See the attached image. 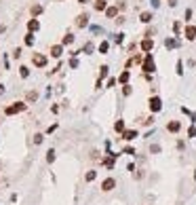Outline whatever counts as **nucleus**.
<instances>
[{"label": "nucleus", "instance_id": "23", "mask_svg": "<svg viewBox=\"0 0 196 205\" xmlns=\"http://www.w3.org/2000/svg\"><path fill=\"white\" fill-rule=\"evenodd\" d=\"M25 99H28V102H36V99H38V93H36V91H28V93H25Z\"/></svg>", "mask_w": 196, "mask_h": 205}, {"label": "nucleus", "instance_id": "30", "mask_svg": "<svg viewBox=\"0 0 196 205\" xmlns=\"http://www.w3.org/2000/svg\"><path fill=\"white\" fill-rule=\"evenodd\" d=\"M91 51H93V42H87V45L82 47V51H80V53H91Z\"/></svg>", "mask_w": 196, "mask_h": 205}, {"label": "nucleus", "instance_id": "35", "mask_svg": "<svg viewBox=\"0 0 196 205\" xmlns=\"http://www.w3.org/2000/svg\"><path fill=\"white\" fill-rule=\"evenodd\" d=\"M188 137H196V127H190L188 129Z\"/></svg>", "mask_w": 196, "mask_h": 205}, {"label": "nucleus", "instance_id": "16", "mask_svg": "<svg viewBox=\"0 0 196 205\" xmlns=\"http://www.w3.org/2000/svg\"><path fill=\"white\" fill-rule=\"evenodd\" d=\"M129 78H131V72L125 70V72H120V76H118V83L120 85H129Z\"/></svg>", "mask_w": 196, "mask_h": 205}, {"label": "nucleus", "instance_id": "12", "mask_svg": "<svg viewBox=\"0 0 196 205\" xmlns=\"http://www.w3.org/2000/svg\"><path fill=\"white\" fill-rule=\"evenodd\" d=\"M179 129H181V123H179V121H169V123H167V131L177 133Z\"/></svg>", "mask_w": 196, "mask_h": 205}, {"label": "nucleus", "instance_id": "34", "mask_svg": "<svg viewBox=\"0 0 196 205\" xmlns=\"http://www.w3.org/2000/svg\"><path fill=\"white\" fill-rule=\"evenodd\" d=\"M13 57H15V59H19V57H21V49H19V47L13 51Z\"/></svg>", "mask_w": 196, "mask_h": 205}, {"label": "nucleus", "instance_id": "22", "mask_svg": "<svg viewBox=\"0 0 196 205\" xmlns=\"http://www.w3.org/2000/svg\"><path fill=\"white\" fill-rule=\"evenodd\" d=\"M23 42H25L28 47H32V45H34V34H32V32H28L25 38H23Z\"/></svg>", "mask_w": 196, "mask_h": 205}, {"label": "nucleus", "instance_id": "43", "mask_svg": "<svg viewBox=\"0 0 196 205\" xmlns=\"http://www.w3.org/2000/svg\"><path fill=\"white\" fill-rule=\"evenodd\" d=\"M101 87H104V81H101V78H97V83H95V89H101Z\"/></svg>", "mask_w": 196, "mask_h": 205}, {"label": "nucleus", "instance_id": "28", "mask_svg": "<svg viewBox=\"0 0 196 205\" xmlns=\"http://www.w3.org/2000/svg\"><path fill=\"white\" fill-rule=\"evenodd\" d=\"M131 93H133V87H131V85H122V95H131Z\"/></svg>", "mask_w": 196, "mask_h": 205}, {"label": "nucleus", "instance_id": "31", "mask_svg": "<svg viewBox=\"0 0 196 205\" xmlns=\"http://www.w3.org/2000/svg\"><path fill=\"white\" fill-rule=\"evenodd\" d=\"M42 140H45L42 133H36V135H34V144H42Z\"/></svg>", "mask_w": 196, "mask_h": 205}, {"label": "nucleus", "instance_id": "20", "mask_svg": "<svg viewBox=\"0 0 196 205\" xmlns=\"http://www.w3.org/2000/svg\"><path fill=\"white\" fill-rule=\"evenodd\" d=\"M72 42H74V34H70V32L61 38V45H72Z\"/></svg>", "mask_w": 196, "mask_h": 205}, {"label": "nucleus", "instance_id": "3", "mask_svg": "<svg viewBox=\"0 0 196 205\" xmlns=\"http://www.w3.org/2000/svg\"><path fill=\"white\" fill-rule=\"evenodd\" d=\"M148 104H150V112H154V114H156V112H160V110H162V99H160L158 95H152Z\"/></svg>", "mask_w": 196, "mask_h": 205}, {"label": "nucleus", "instance_id": "38", "mask_svg": "<svg viewBox=\"0 0 196 205\" xmlns=\"http://www.w3.org/2000/svg\"><path fill=\"white\" fill-rule=\"evenodd\" d=\"M116 7H118V9H120V11H122V9H125V7H127V2H125V0H118V2H116Z\"/></svg>", "mask_w": 196, "mask_h": 205}, {"label": "nucleus", "instance_id": "32", "mask_svg": "<svg viewBox=\"0 0 196 205\" xmlns=\"http://www.w3.org/2000/svg\"><path fill=\"white\" fill-rule=\"evenodd\" d=\"M173 32H175V34L181 32V24H179V21H175V24H173Z\"/></svg>", "mask_w": 196, "mask_h": 205}, {"label": "nucleus", "instance_id": "25", "mask_svg": "<svg viewBox=\"0 0 196 205\" xmlns=\"http://www.w3.org/2000/svg\"><path fill=\"white\" fill-rule=\"evenodd\" d=\"M40 13H42V7H40V4H34V7H32V17H38Z\"/></svg>", "mask_w": 196, "mask_h": 205}, {"label": "nucleus", "instance_id": "11", "mask_svg": "<svg viewBox=\"0 0 196 205\" xmlns=\"http://www.w3.org/2000/svg\"><path fill=\"white\" fill-rule=\"evenodd\" d=\"M61 53H63V45H53V47H51V57L59 59V57H61Z\"/></svg>", "mask_w": 196, "mask_h": 205}, {"label": "nucleus", "instance_id": "7", "mask_svg": "<svg viewBox=\"0 0 196 205\" xmlns=\"http://www.w3.org/2000/svg\"><path fill=\"white\" fill-rule=\"evenodd\" d=\"M184 36L185 40H196V25H185V30H184Z\"/></svg>", "mask_w": 196, "mask_h": 205}, {"label": "nucleus", "instance_id": "5", "mask_svg": "<svg viewBox=\"0 0 196 205\" xmlns=\"http://www.w3.org/2000/svg\"><path fill=\"white\" fill-rule=\"evenodd\" d=\"M114 188H116L114 178H105V180L101 182V190H104V193H110V190H114Z\"/></svg>", "mask_w": 196, "mask_h": 205}, {"label": "nucleus", "instance_id": "49", "mask_svg": "<svg viewBox=\"0 0 196 205\" xmlns=\"http://www.w3.org/2000/svg\"><path fill=\"white\" fill-rule=\"evenodd\" d=\"M194 180H196V169H194Z\"/></svg>", "mask_w": 196, "mask_h": 205}, {"label": "nucleus", "instance_id": "42", "mask_svg": "<svg viewBox=\"0 0 196 205\" xmlns=\"http://www.w3.org/2000/svg\"><path fill=\"white\" fill-rule=\"evenodd\" d=\"M76 66H78V59H76V57H72V61H70V68H76Z\"/></svg>", "mask_w": 196, "mask_h": 205}, {"label": "nucleus", "instance_id": "40", "mask_svg": "<svg viewBox=\"0 0 196 205\" xmlns=\"http://www.w3.org/2000/svg\"><path fill=\"white\" fill-rule=\"evenodd\" d=\"M116 83H118V78H108V87H114Z\"/></svg>", "mask_w": 196, "mask_h": 205}, {"label": "nucleus", "instance_id": "27", "mask_svg": "<svg viewBox=\"0 0 196 205\" xmlns=\"http://www.w3.org/2000/svg\"><path fill=\"white\" fill-rule=\"evenodd\" d=\"M108 49H110V42H108V40H104V42H101V45H99V53H108Z\"/></svg>", "mask_w": 196, "mask_h": 205}, {"label": "nucleus", "instance_id": "41", "mask_svg": "<svg viewBox=\"0 0 196 205\" xmlns=\"http://www.w3.org/2000/svg\"><path fill=\"white\" fill-rule=\"evenodd\" d=\"M114 21H116V24H125V15H118Z\"/></svg>", "mask_w": 196, "mask_h": 205}, {"label": "nucleus", "instance_id": "14", "mask_svg": "<svg viewBox=\"0 0 196 205\" xmlns=\"http://www.w3.org/2000/svg\"><path fill=\"white\" fill-rule=\"evenodd\" d=\"M116 157H118V155L110 152V157H105V159H104V165H105V167H110V169H112V167H114V161H116Z\"/></svg>", "mask_w": 196, "mask_h": 205}, {"label": "nucleus", "instance_id": "45", "mask_svg": "<svg viewBox=\"0 0 196 205\" xmlns=\"http://www.w3.org/2000/svg\"><path fill=\"white\" fill-rule=\"evenodd\" d=\"M125 152H127V155H135V150H133L131 146H127V148H125Z\"/></svg>", "mask_w": 196, "mask_h": 205}, {"label": "nucleus", "instance_id": "2", "mask_svg": "<svg viewBox=\"0 0 196 205\" xmlns=\"http://www.w3.org/2000/svg\"><path fill=\"white\" fill-rule=\"evenodd\" d=\"M25 108H28V104H25V102H15V104H11V106H6V108H4V114H6V116H13V114L23 112Z\"/></svg>", "mask_w": 196, "mask_h": 205}, {"label": "nucleus", "instance_id": "15", "mask_svg": "<svg viewBox=\"0 0 196 205\" xmlns=\"http://www.w3.org/2000/svg\"><path fill=\"white\" fill-rule=\"evenodd\" d=\"M152 19H154V17H152V13H150V11H143L141 15H139V21H141V24H150Z\"/></svg>", "mask_w": 196, "mask_h": 205}, {"label": "nucleus", "instance_id": "21", "mask_svg": "<svg viewBox=\"0 0 196 205\" xmlns=\"http://www.w3.org/2000/svg\"><path fill=\"white\" fill-rule=\"evenodd\" d=\"M108 74H110V68H108V66H101V68H99V78L104 81V78H108Z\"/></svg>", "mask_w": 196, "mask_h": 205}, {"label": "nucleus", "instance_id": "4", "mask_svg": "<svg viewBox=\"0 0 196 205\" xmlns=\"http://www.w3.org/2000/svg\"><path fill=\"white\" fill-rule=\"evenodd\" d=\"M32 61H34L36 68H45L49 59H46V55H42V53H34V55H32Z\"/></svg>", "mask_w": 196, "mask_h": 205}, {"label": "nucleus", "instance_id": "17", "mask_svg": "<svg viewBox=\"0 0 196 205\" xmlns=\"http://www.w3.org/2000/svg\"><path fill=\"white\" fill-rule=\"evenodd\" d=\"M114 131H116V133H125V131H127V129H125V121H122V119H118V121L114 123Z\"/></svg>", "mask_w": 196, "mask_h": 205}, {"label": "nucleus", "instance_id": "37", "mask_svg": "<svg viewBox=\"0 0 196 205\" xmlns=\"http://www.w3.org/2000/svg\"><path fill=\"white\" fill-rule=\"evenodd\" d=\"M184 17H185V21H190V17H192V9H185Z\"/></svg>", "mask_w": 196, "mask_h": 205}, {"label": "nucleus", "instance_id": "19", "mask_svg": "<svg viewBox=\"0 0 196 205\" xmlns=\"http://www.w3.org/2000/svg\"><path fill=\"white\" fill-rule=\"evenodd\" d=\"M177 45H179V42H177L175 38H167V40H164V47H167V49H175Z\"/></svg>", "mask_w": 196, "mask_h": 205}, {"label": "nucleus", "instance_id": "50", "mask_svg": "<svg viewBox=\"0 0 196 205\" xmlns=\"http://www.w3.org/2000/svg\"><path fill=\"white\" fill-rule=\"evenodd\" d=\"M0 34H2V28H0Z\"/></svg>", "mask_w": 196, "mask_h": 205}, {"label": "nucleus", "instance_id": "33", "mask_svg": "<svg viewBox=\"0 0 196 205\" xmlns=\"http://www.w3.org/2000/svg\"><path fill=\"white\" fill-rule=\"evenodd\" d=\"M122 40H125V34H116V38H114V42H116V45H120Z\"/></svg>", "mask_w": 196, "mask_h": 205}, {"label": "nucleus", "instance_id": "36", "mask_svg": "<svg viewBox=\"0 0 196 205\" xmlns=\"http://www.w3.org/2000/svg\"><path fill=\"white\" fill-rule=\"evenodd\" d=\"M177 74H179V76L184 74V63H181V61H177Z\"/></svg>", "mask_w": 196, "mask_h": 205}, {"label": "nucleus", "instance_id": "18", "mask_svg": "<svg viewBox=\"0 0 196 205\" xmlns=\"http://www.w3.org/2000/svg\"><path fill=\"white\" fill-rule=\"evenodd\" d=\"M93 7H95V11H105V9H108V2H105V0H95Z\"/></svg>", "mask_w": 196, "mask_h": 205}, {"label": "nucleus", "instance_id": "6", "mask_svg": "<svg viewBox=\"0 0 196 205\" xmlns=\"http://www.w3.org/2000/svg\"><path fill=\"white\" fill-rule=\"evenodd\" d=\"M139 49H141L143 53H150L152 49H154V40H152V38H143V40L139 42Z\"/></svg>", "mask_w": 196, "mask_h": 205}, {"label": "nucleus", "instance_id": "9", "mask_svg": "<svg viewBox=\"0 0 196 205\" xmlns=\"http://www.w3.org/2000/svg\"><path fill=\"white\" fill-rule=\"evenodd\" d=\"M137 135H139V133H137V129H129V131H125V133H122V140H125V142H133V140H135Z\"/></svg>", "mask_w": 196, "mask_h": 205}, {"label": "nucleus", "instance_id": "13", "mask_svg": "<svg viewBox=\"0 0 196 205\" xmlns=\"http://www.w3.org/2000/svg\"><path fill=\"white\" fill-rule=\"evenodd\" d=\"M105 17L116 19V17H118V7H108V9H105Z\"/></svg>", "mask_w": 196, "mask_h": 205}, {"label": "nucleus", "instance_id": "10", "mask_svg": "<svg viewBox=\"0 0 196 205\" xmlns=\"http://www.w3.org/2000/svg\"><path fill=\"white\" fill-rule=\"evenodd\" d=\"M38 30H40V21H38V19H30V21H28V32H32V34H34V32H38Z\"/></svg>", "mask_w": 196, "mask_h": 205}, {"label": "nucleus", "instance_id": "44", "mask_svg": "<svg viewBox=\"0 0 196 205\" xmlns=\"http://www.w3.org/2000/svg\"><path fill=\"white\" fill-rule=\"evenodd\" d=\"M55 129H57V123H55V125H51V127L46 129V133H53V131H55Z\"/></svg>", "mask_w": 196, "mask_h": 205}, {"label": "nucleus", "instance_id": "1", "mask_svg": "<svg viewBox=\"0 0 196 205\" xmlns=\"http://www.w3.org/2000/svg\"><path fill=\"white\" fill-rule=\"evenodd\" d=\"M141 70L146 74H154L156 72V63H154V57H152V53H146V57H143V63H141Z\"/></svg>", "mask_w": 196, "mask_h": 205}, {"label": "nucleus", "instance_id": "8", "mask_svg": "<svg viewBox=\"0 0 196 205\" xmlns=\"http://www.w3.org/2000/svg\"><path fill=\"white\" fill-rule=\"evenodd\" d=\"M76 25H78V28H87V25H89V15H87V13L78 15V17H76Z\"/></svg>", "mask_w": 196, "mask_h": 205}, {"label": "nucleus", "instance_id": "24", "mask_svg": "<svg viewBox=\"0 0 196 205\" xmlns=\"http://www.w3.org/2000/svg\"><path fill=\"white\" fill-rule=\"evenodd\" d=\"M95 178H97V171H93V169H91V171H87V176H84V180H87V182H93Z\"/></svg>", "mask_w": 196, "mask_h": 205}, {"label": "nucleus", "instance_id": "29", "mask_svg": "<svg viewBox=\"0 0 196 205\" xmlns=\"http://www.w3.org/2000/svg\"><path fill=\"white\" fill-rule=\"evenodd\" d=\"M55 161V150H49L46 152V163H53Z\"/></svg>", "mask_w": 196, "mask_h": 205}, {"label": "nucleus", "instance_id": "39", "mask_svg": "<svg viewBox=\"0 0 196 205\" xmlns=\"http://www.w3.org/2000/svg\"><path fill=\"white\" fill-rule=\"evenodd\" d=\"M154 36V28H148V30H146V38H152Z\"/></svg>", "mask_w": 196, "mask_h": 205}, {"label": "nucleus", "instance_id": "47", "mask_svg": "<svg viewBox=\"0 0 196 205\" xmlns=\"http://www.w3.org/2000/svg\"><path fill=\"white\" fill-rule=\"evenodd\" d=\"M169 4H171V7H175V4H177V0H169Z\"/></svg>", "mask_w": 196, "mask_h": 205}, {"label": "nucleus", "instance_id": "48", "mask_svg": "<svg viewBox=\"0 0 196 205\" xmlns=\"http://www.w3.org/2000/svg\"><path fill=\"white\" fill-rule=\"evenodd\" d=\"M78 2H80V4H87V2H89V0H78Z\"/></svg>", "mask_w": 196, "mask_h": 205}, {"label": "nucleus", "instance_id": "26", "mask_svg": "<svg viewBox=\"0 0 196 205\" xmlns=\"http://www.w3.org/2000/svg\"><path fill=\"white\" fill-rule=\"evenodd\" d=\"M19 74H21V78H28V76H30V68H28V66H21V68H19Z\"/></svg>", "mask_w": 196, "mask_h": 205}, {"label": "nucleus", "instance_id": "46", "mask_svg": "<svg viewBox=\"0 0 196 205\" xmlns=\"http://www.w3.org/2000/svg\"><path fill=\"white\" fill-rule=\"evenodd\" d=\"M152 2V7H158V4H160V0H150Z\"/></svg>", "mask_w": 196, "mask_h": 205}]
</instances>
